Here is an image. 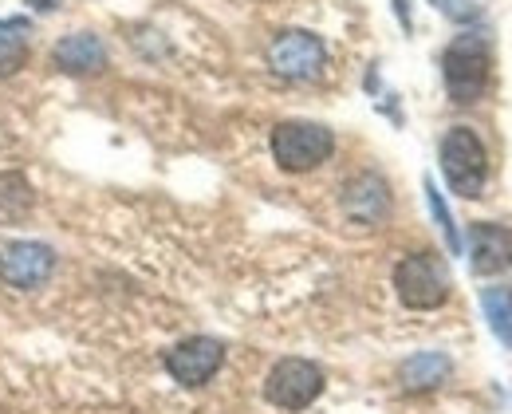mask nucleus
Masks as SVG:
<instances>
[{
  "instance_id": "nucleus-1",
  "label": "nucleus",
  "mask_w": 512,
  "mask_h": 414,
  "mask_svg": "<svg viewBox=\"0 0 512 414\" xmlns=\"http://www.w3.org/2000/svg\"><path fill=\"white\" fill-rule=\"evenodd\" d=\"M493 75V48L485 36L465 32L442 52V79H446V95L453 103H477L489 87Z\"/></svg>"
},
{
  "instance_id": "nucleus-2",
  "label": "nucleus",
  "mask_w": 512,
  "mask_h": 414,
  "mask_svg": "<svg viewBox=\"0 0 512 414\" xmlns=\"http://www.w3.org/2000/svg\"><path fill=\"white\" fill-rule=\"evenodd\" d=\"M335 150V135L323 123H308V119H288L272 131V158L284 174H308L323 166Z\"/></svg>"
},
{
  "instance_id": "nucleus-3",
  "label": "nucleus",
  "mask_w": 512,
  "mask_h": 414,
  "mask_svg": "<svg viewBox=\"0 0 512 414\" xmlns=\"http://www.w3.org/2000/svg\"><path fill=\"white\" fill-rule=\"evenodd\" d=\"M442 174H446L449 190L465 202L481 198L485 178H489V154L481 146V138L469 127H449L442 138Z\"/></svg>"
},
{
  "instance_id": "nucleus-4",
  "label": "nucleus",
  "mask_w": 512,
  "mask_h": 414,
  "mask_svg": "<svg viewBox=\"0 0 512 414\" xmlns=\"http://www.w3.org/2000/svg\"><path fill=\"white\" fill-rule=\"evenodd\" d=\"M394 292L414 312H434L449 300V273L434 253H410L394 265Z\"/></svg>"
},
{
  "instance_id": "nucleus-5",
  "label": "nucleus",
  "mask_w": 512,
  "mask_h": 414,
  "mask_svg": "<svg viewBox=\"0 0 512 414\" xmlns=\"http://www.w3.org/2000/svg\"><path fill=\"white\" fill-rule=\"evenodd\" d=\"M323 395V371L312 359H280L264 379V399L280 411H304Z\"/></svg>"
},
{
  "instance_id": "nucleus-6",
  "label": "nucleus",
  "mask_w": 512,
  "mask_h": 414,
  "mask_svg": "<svg viewBox=\"0 0 512 414\" xmlns=\"http://www.w3.org/2000/svg\"><path fill=\"white\" fill-rule=\"evenodd\" d=\"M268 68L280 79H296V83L320 79L323 68H327V48L312 32H280L268 44Z\"/></svg>"
},
{
  "instance_id": "nucleus-7",
  "label": "nucleus",
  "mask_w": 512,
  "mask_h": 414,
  "mask_svg": "<svg viewBox=\"0 0 512 414\" xmlns=\"http://www.w3.org/2000/svg\"><path fill=\"white\" fill-rule=\"evenodd\" d=\"M56 269V253L44 241H8L0 249V280L20 292H36Z\"/></svg>"
},
{
  "instance_id": "nucleus-8",
  "label": "nucleus",
  "mask_w": 512,
  "mask_h": 414,
  "mask_svg": "<svg viewBox=\"0 0 512 414\" xmlns=\"http://www.w3.org/2000/svg\"><path fill=\"white\" fill-rule=\"evenodd\" d=\"M221 363H225V344L213 340V336H193V340H182L178 347L166 351V371L182 387L209 383L221 371Z\"/></svg>"
},
{
  "instance_id": "nucleus-9",
  "label": "nucleus",
  "mask_w": 512,
  "mask_h": 414,
  "mask_svg": "<svg viewBox=\"0 0 512 414\" xmlns=\"http://www.w3.org/2000/svg\"><path fill=\"white\" fill-rule=\"evenodd\" d=\"M469 265L477 276H497L512 269V229L493 221H473L469 225Z\"/></svg>"
},
{
  "instance_id": "nucleus-10",
  "label": "nucleus",
  "mask_w": 512,
  "mask_h": 414,
  "mask_svg": "<svg viewBox=\"0 0 512 414\" xmlns=\"http://www.w3.org/2000/svg\"><path fill=\"white\" fill-rule=\"evenodd\" d=\"M343 213L359 225H383L390 217V190L379 174H359L343 186Z\"/></svg>"
},
{
  "instance_id": "nucleus-11",
  "label": "nucleus",
  "mask_w": 512,
  "mask_h": 414,
  "mask_svg": "<svg viewBox=\"0 0 512 414\" xmlns=\"http://www.w3.org/2000/svg\"><path fill=\"white\" fill-rule=\"evenodd\" d=\"M52 64L67 75H99L107 68V48L95 32H67L52 48Z\"/></svg>"
},
{
  "instance_id": "nucleus-12",
  "label": "nucleus",
  "mask_w": 512,
  "mask_h": 414,
  "mask_svg": "<svg viewBox=\"0 0 512 414\" xmlns=\"http://www.w3.org/2000/svg\"><path fill=\"white\" fill-rule=\"evenodd\" d=\"M449 371H453V363H449L446 351H418L402 363L398 379H402L406 391H434V387L446 383Z\"/></svg>"
},
{
  "instance_id": "nucleus-13",
  "label": "nucleus",
  "mask_w": 512,
  "mask_h": 414,
  "mask_svg": "<svg viewBox=\"0 0 512 414\" xmlns=\"http://www.w3.org/2000/svg\"><path fill=\"white\" fill-rule=\"evenodd\" d=\"M28 40H32V24L20 16L0 20V79L16 75L28 64Z\"/></svg>"
},
{
  "instance_id": "nucleus-14",
  "label": "nucleus",
  "mask_w": 512,
  "mask_h": 414,
  "mask_svg": "<svg viewBox=\"0 0 512 414\" xmlns=\"http://www.w3.org/2000/svg\"><path fill=\"white\" fill-rule=\"evenodd\" d=\"M32 202H36V194H32L28 178L16 174V170H0V221L24 217L32 209Z\"/></svg>"
},
{
  "instance_id": "nucleus-15",
  "label": "nucleus",
  "mask_w": 512,
  "mask_h": 414,
  "mask_svg": "<svg viewBox=\"0 0 512 414\" xmlns=\"http://www.w3.org/2000/svg\"><path fill=\"white\" fill-rule=\"evenodd\" d=\"M481 308H485V320H489L493 336L512 351V288H485Z\"/></svg>"
},
{
  "instance_id": "nucleus-16",
  "label": "nucleus",
  "mask_w": 512,
  "mask_h": 414,
  "mask_svg": "<svg viewBox=\"0 0 512 414\" xmlns=\"http://www.w3.org/2000/svg\"><path fill=\"white\" fill-rule=\"evenodd\" d=\"M426 202H430V213H434V221H438V229H442V237H446L449 253H461V233H457V225H453V217H449L446 198L438 194L434 178H426Z\"/></svg>"
},
{
  "instance_id": "nucleus-17",
  "label": "nucleus",
  "mask_w": 512,
  "mask_h": 414,
  "mask_svg": "<svg viewBox=\"0 0 512 414\" xmlns=\"http://www.w3.org/2000/svg\"><path fill=\"white\" fill-rule=\"evenodd\" d=\"M434 4L446 12L449 20H461V24H465V20H477L489 0H434Z\"/></svg>"
},
{
  "instance_id": "nucleus-18",
  "label": "nucleus",
  "mask_w": 512,
  "mask_h": 414,
  "mask_svg": "<svg viewBox=\"0 0 512 414\" xmlns=\"http://www.w3.org/2000/svg\"><path fill=\"white\" fill-rule=\"evenodd\" d=\"M406 4H410V0H398V16H402V24L410 28V8H406Z\"/></svg>"
},
{
  "instance_id": "nucleus-19",
  "label": "nucleus",
  "mask_w": 512,
  "mask_h": 414,
  "mask_svg": "<svg viewBox=\"0 0 512 414\" xmlns=\"http://www.w3.org/2000/svg\"><path fill=\"white\" fill-rule=\"evenodd\" d=\"M60 0H32V8H40V12H52Z\"/></svg>"
}]
</instances>
